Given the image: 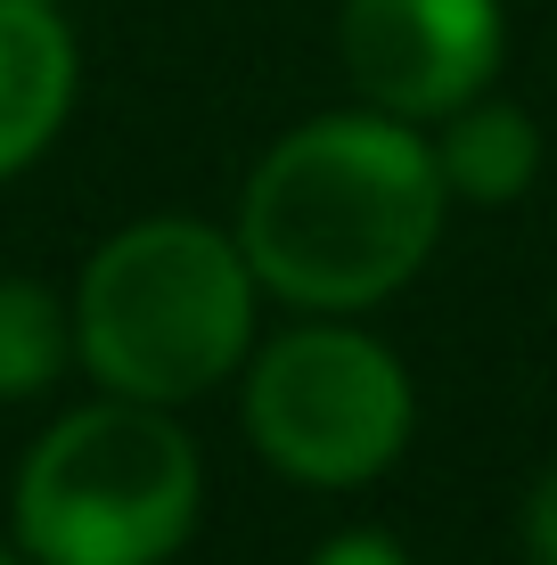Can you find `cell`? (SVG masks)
I'll list each match as a JSON object with an SVG mask.
<instances>
[{
    "label": "cell",
    "instance_id": "obj_7",
    "mask_svg": "<svg viewBox=\"0 0 557 565\" xmlns=\"http://www.w3.org/2000/svg\"><path fill=\"white\" fill-rule=\"evenodd\" d=\"M435 164H443V189L468 205H508L516 189L542 164V131H533L525 107H451L443 140H435Z\"/></svg>",
    "mask_w": 557,
    "mask_h": 565
},
{
    "label": "cell",
    "instance_id": "obj_5",
    "mask_svg": "<svg viewBox=\"0 0 557 565\" xmlns=\"http://www.w3.org/2000/svg\"><path fill=\"white\" fill-rule=\"evenodd\" d=\"M344 74L377 115L427 124L468 107L501 66V9L492 0H344L336 25Z\"/></svg>",
    "mask_w": 557,
    "mask_h": 565
},
{
    "label": "cell",
    "instance_id": "obj_8",
    "mask_svg": "<svg viewBox=\"0 0 557 565\" xmlns=\"http://www.w3.org/2000/svg\"><path fill=\"white\" fill-rule=\"evenodd\" d=\"M74 320L57 311L50 287L33 279H0V402H25L66 369Z\"/></svg>",
    "mask_w": 557,
    "mask_h": 565
},
{
    "label": "cell",
    "instance_id": "obj_3",
    "mask_svg": "<svg viewBox=\"0 0 557 565\" xmlns=\"http://www.w3.org/2000/svg\"><path fill=\"white\" fill-rule=\"evenodd\" d=\"M197 524V443L164 402H90L33 443L17 541L42 565H157Z\"/></svg>",
    "mask_w": 557,
    "mask_h": 565
},
{
    "label": "cell",
    "instance_id": "obj_10",
    "mask_svg": "<svg viewBox=\"0 0 557 565\" xmlns=\"http://www.w3.org/2000/svg\"><path fill=\"white\" fill-rule=\"evenodd\" d=\"M312 565H410V557H401L386 533H344V541H329Z\"/></svg>",
    "mask_w": 557,
    "mask_h": 565
},
{
    "label": "cell",
    "instance_id": "obj_2",
    "mask_svg": "<svg viewBox=\"0 0 557 565\" xmlns=\"http://www.w3.org/2000/svg\"><path fill=\"white\" fill-rule=\"evenodd\" d=\"M255 337V263L205 222H140L107 238L74 296L90 377L131 402H189L238 369Z\"/></svg>",
    "mask_w": 557,
    "mask_h": 565
},
{
    "label": "cell",
    "instance_id": "obj_6",
    "mask_svg": "<svg viewBox=\"0 0 557 565\" xmlns=\"http://www.w3.org/2000/svg\"><path fill=\"white\" fill-rule=\"evenodd\" d=\"M74 99V42L50 0H0V172L33 164Z\"/></svg>",
    "mask_w": 557,
    "mask_h": 565
},
{
    "label": "cell",
    "instance_id": "obj_9",
    "mask_svg": "<svg viewBox=\"0 0 557 565\" xmlns=\"http://www.w3.org/2000/svg\"><path fill=\"white\" fill-rule=\"evenodd\" d=\"M525 557L557 565V467H542V483L525 492Z\"/></svg>",
    "mask_w": 557,
    "mask_h": 565
},
{
    "label": "cell",
    "instance_id": "obj_12",
    "mask_svg": "<svg viewBox=\"0 0 557 565\" xmlns=\"http://www.w3.org/2000/svg\"><path fill=\"white\" fill-rule=\"evenodd\" d=\"M50 9H57V0H50Z\"/></svg>",
    "mask_w": 557,
    "mask_h": 565
},
{
    "label": "cell",
    "instance_id": "obj_11",
    "mask_svg": "<svg viewBox=\"0 0 557 565\" xmlns=\"http://www.w3.org/2000/svg\"><path fill=\"white\" fill-rule=\"evenodd\" d=\"M0 565H17V557H9V550H0Z\"/></svg>",
    "mask_w": 557,
    "mask_h": 565
},
{
    "label": "cell",
    "instance_id": "obj_4",
    "mask_svg": "<svg viewBox=\"0 0 557 565\" xmlns=\"http://www.w3.org/2000/svg\"><path fill=\"white\" fill-rule=\"evenodd\" d=\"M246 435L287 483H320V492L369 483L410 443V377L361 328L336 320L287 328L255 353Z\"/></svg>",
    "mask_w": 557,
    "mask_h": 565
},
{
    "label": "cell",
    "instance_id": "obj_1",
    "mask_svg": "<svg viewBox=\"0 0 557 565\" xmlns=\"http://www.w3.org/2000/svg\"><path fill=\"white\" fill-rule=\"evenodd\" d=\"M443 164L401 115H320L255 164L238 246L303 311L386 303L443 238Z\"/></svg>",
    "mask_w": 557,
    "mask_h": 565
}]
</instances>
